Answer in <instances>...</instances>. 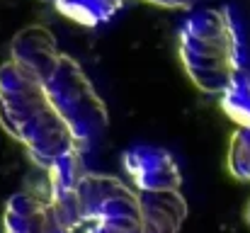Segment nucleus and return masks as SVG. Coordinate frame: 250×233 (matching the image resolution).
<instances>
[{"mask_svg": "<svg viewBox=\"0 0 250 233\" xmlns=\"http://www.w3.org/2000/svg\"><path fill=\"white\" fill-rule=\"evenodd\" d=\"M0 124L44 170L63 155L85 151L51 107L44 83L15 61L0 66Z\"/></svg>", "mask_w": 250, "mask_h": 233, "instance_id": "1", "label": "nucleus"}, {"mask_svg": "<svg viewBox=\"0 0 250 233\" xmlns=\"http://www.w3.org/2000/svg\"><path fill=\"white\" fill-rule=\"evenodd\" d=\"M180 59L192 83L209 95H221L236 76L231 34L221 10L207 7L187 17L180 29Z\"/></svg>", "mask_w": 250, "mask_h": 233, "instance_id": "2", "label": "nucleus"}, {"mask_svg": "<svg viewBox=\"0 0 250 233\" xmlns=\"http://www.w3.org/2000/svg\"><path fill=\"white\" fill-rule=\"evenodd\" d=\"M42 83L56 114L71 129L76 141L87 151V146L104 134L109 124V114L95 85L81 68V64L68 54H61L54 71Z\"/></svg>", "mask_w": 250, "mask_h": 233, "instance_id": "3", "label": "nucleus"}, {"mask_svg": "<svg viewBox=\"0 0 250 233\" xmlns=\"http://www.w3.org/2000/svg\"><path fill=\"white\" fill-rule=\"evenodd\" d=\"M76 194L85 226L100 221H139V194L114 175L85 172Z\"/></svg>", "mask_w": 250, "mask_h": 233, "instance_id": "4", "label": "nucleus"}, {"mask_svg": "<svg viewBox=\"0 0 250 233\" xmlns=\"http://www.w3.org/2000/svg\"><path fill=\"white\" fill-rule=\"evenodd\" d=\"M122 163L139 192H180L182 172L166 148L139 144L124 151Z\"/></svg>", "mask_w": 250, "mask_h": 233, "instance_id": "5", "label": "nucleus"}, {"mask_svg": "<svg viewBox=\"0 0 250 233\" xmlns=\"http://www.w3.org/2000/svg\"><path fill=\"white\" fill-rule=\"evenodd\" d=\"M2 226L5 233H63L49 194L39 192L12 194L5 207Z\"/></svg>", "mask_w": 250, "mask_h": 233, "instance_id": "6", "label": "nucleus"}, {"mask_svg": "<svg viewBox=\"0 0 250 233\" xmlns=\"http://www.w3.org/2000/svg\"><path fill=\"white\" fill-rule=\"evenodd\" d=\"M59 56L61 51L56 46V37L44 24L24 27L22 32H17L10 46V61H15L17 66H22L39 80H44L54 71Z\"/></svg>", "mask_w": 250, "mask_h": 233, "instance_id": "7", "label": "nucleus"}, {"mask_svg": "<svg viewBox=\"0 0 250 233\" xmlns=\"http://www.w3.org/2000/svg\"><path fill=\"white\" fill-rule=\"evenodd\" d=\"M141 233H180L187 202L180 192H136Z\"/></svg>", "mask_w": 250, "mask_h": 233, "instance_id": "8", "label": "nucleus"}, {"mask_svg": "<svg viewBox=\"0 0 250 233\" xmlns=\"http://www.w3.org/2000/svg\"><path fill=\"white\" fill-rule=\"evenodd\" d=\"M221 15L231 34L236 73L250 76V0H231L221 7Z\"/></svg>", "mask_w": 250, "mask_h": 233, "instance_id": "9", "label": "nucleus"}, {"mask_svg": "<svg viewBox=\"0 0 250 233\" xmlns=\"http://www.w3.org/2000/svg\"><path fill=\"white\" fill-rule=\"evenodd\" d=\"M126 0H56V10L66 15L68 20L85 24V27H97L112 20Z\"/></svg>", "mask_w": 250, "mask_h": 233, "instance_id": "10", "label": "nucleus"}, {"mask_svg": "<svg viewBox=\"0 0 250 233\" xmlns=\"http://www.w3.org/2000/svg\"><path fill=\"white\" fill-rule=\"evenodd\" d=\"M221 109L238 127L250 129V76H233L231 85L221 92Z\"/></svg>", "mask_w": 250, "mask_h": 233, "instance_id": "11", "label": "nucleus"}, {"mask_svg": "<svg viewBox=\"0 0 250 233\" xmlns=\"http://www.w3.org/2000/svg\"><path fill=\"white\" fill-rule=\"evenodd\" d=\"M85 151H73V153L59 158L46 172H49V192H68L76 190L78 182L83 180L85 170Z\"/></svg>", "mask_w": 250, "mask_h": 233, "instance_id": "12", "label": "nucleus"}, {"mask_svg": "<svg viewBox=\"0 0 250 233\" xmlns=\"http://www.w3.org/2000/svg\"><path fill=\"white\" fill-rule=\"evenodd\" d=\"M229 170L238 180L250 182V129L238 127L229 146Z\"/></svg>", "mask_w": 250, "mask_h": 233, "instance_id": "13", "label": "nucleus"}, {"mask_svg": "<svg viewBox=\"0 0 250 233\" xmlns=\"http://www.w3.org/2000/svg\"><path fill=\"white\" fill-rule=\"evenodd\" d=\"M146 2H153L161 7H172V10H187V7H194L199 0H146Z\"/></svg>", "mask_w": 250, "mask_h": 233, "instance_id": "14", "label": "nucleus"}, {"mask_svg": "<svg viewBox=\"0 0 250 233\" xmlns=\"http://www.w3.org/2000/svg\"><path fill=\"white\" fill-rule=\"evenodd\" d=\"M246 224L250 226V202H248V207H246Z\"/></svg>", "mask_w": 250, "mask_h": 233, "instance_id": "15", "label": "nucleus"}, {"mask_svg": "<svg viewBox=\"0 0 250 233\" xmlns=\"http://www.w3.org/2000/svg\"><path fill=\"white\" fill-rule=\"evenodd\" d=\"M44 2H56V0H44Z\"/></svg>", "mask_w": 250, "mask_h": 233, "instance_id": "16", "label": "nucleus"}]
</instances>
